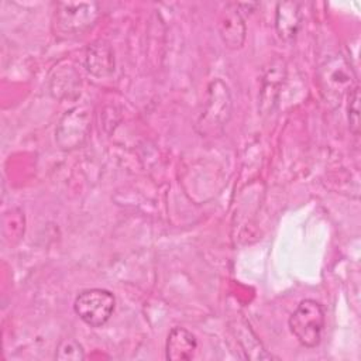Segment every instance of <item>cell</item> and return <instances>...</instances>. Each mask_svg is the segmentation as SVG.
Masks as SVG:
<instances>
[{
	"label": "cell",
	"instance_id": "30bf717a",
	"mask_svg": "<svg viewBox=\"0 0 361 361\" xmlns=\"http://www.w3.org/2000/svg\"><path fill=\"white\" fill-rule=\"evenodd\" d=\"M231 326H233L231 327L233 333L237 337V341L245 358L255 360V361L274 358V355L265 350V347L262 345V343L259 341V338L257 337V334L254 333V330L243 316H237V319L231 323Z\"/></svg>",
	"mask_w": 361,
	"mask_h": 361
},
{
	"label": "cell",
	"instance_id": "ba28073f",
	"mask_svg": "<svg viewBox=\"0 0 361 361\" xmlns=\"http://www.w3.org/2000/svg\"><path fill=\"white\" fill-rule=\"evenodd\" d=\"M219 34L228 49H240L244 45L247 27L238 3H227L219 17Z\"/></svg>",
	"mask_w": 361,
	"mask_h": 361
},
{
	"label": "cell",
	"instance_id": "7c38bea8",
	"mask_svg": "<svg viewBox=\"0 0 361 361\" xmlns=\"http://www.w3.org/2000/svg\"><path fill=\"white\" fill-rule=\"evenodd\" d=\"M300 28V4L298 1H281L275 10V30L281 39L292 41Z\"/></svg>",
	"mask_w": 361,
	"mask_h": 361
},
{
	"label": "cell",
	"instance_id": "9c48e42d",
	"mask_svg": "<svg viewBox=\"0 0 361 361\" xmlns=\"http://www.w3.org/2000/svg\"><path fill=\"white\" fill-rule=\"evenodd\" d=\"M85 66L86 71L96 78H107L113 75L116 61L110 44L103 39L90 44L86 49Z\"/></svg>",
	"mask_w": 361,
	"mask_h": 361
},
{
	"label": "cell",
	"instance_id": "5b68a950",
	"mask_svg": "<svg viewBox=\"0 0 361 361\" xmlns=\"http://www.w3.org/2000/svg\"><path fill=\"white\" fill-rule=\"evenodd\" d=\"M90 131V113L85 106L68 110L55 128V141L63 151L82 147Z\"/></svg>",
	"mask_w": 361,
	"mask_h": 361
},
{
	"label": "cell",
	"instance_id": "52a82bcc",
	"mask_svg": "<svg viewBox=\"0 0 361 361\" xmlns=\"http://www.w3.org/2000/svg\"><path fill=\"white\" fill-rule=\"evenodd\" d=\"M285 73V63L281 59L272 61L269 66L265 68L258 94V111H261V114H271L275 110Z\"/></svg>",
	"mask_w": 361,
	"mask_h": 361
},
{
	"label": "cell",
	"instance_id": "5bb4252c",
	"mask_svg": "<svg viewBox=\"0 0 361 361\" xmlns=\"http://www.w3.org/2000/svg\"><path fill=\"white\" fill-rule=\"evenodd\" d=\"M85 358V350L79 341L75 338H65L59 343L55 360L59 361H82Z\"/></svg>",
	"mask_w": 361,
	"mask_h": 361
},
{
	"label": "cell",
	"instance_id": "7a4b0ae2",
	"mask_svg": "<svg viewBox=\"0 0 361 361\" xmlns=\"http://www.w3.org/2000/svg\"><path fill=\"white\" fill-rule=\"evenodd\" d=\"M324 323V309L313 299L302 300L289 317L292 334L306 348H314L320 344Z\"/></svg>",
	"mask_w": 361,
	"mask_h": 361
},
{
	"label": "cell",
	"instance_id": "8992f818",
	"mask_svg": "<svg viewBox=\"0 0 361 361\" xmlns=\"http://www.w3.org/2000/svg\"><path fill=\"white\" fill-rule=\"evenodd\" d=\"M320 82L327 99L340 100L353 87L354 73L344 56H333L320 69Z\"/></svg>",
	"mask_w": 361,
	"mask_h": 361
},
{
	"label": "cell",
	"instance_id": "4fadbf2b",
	"mask_svg": "<svg viewBox=\"0 0 361 361\" xmlns=\"http://www.w3.org/2000/svg\"><path fill=\"white\" fill-rule=\"evenodd\" d=\"M79 83H80V76L73 68L59 66L58 69L54 71L51 76V93L56 99L75 97L78 94Z\"/></svg>",
	"mask_w": 361,
	"mask_h": 361
},
{
	"label": "cell",
	"instance_id": "277c9868",
	"mask_svg": "<svg viewBox=\"0 0 361 361\" xmlns=\"http://www.w3.org/2000/svg\"><path fill=\"white\" fill-rule=\"evenodd\" d=\"M114 295L100 288L82 290L73 302L75 313L83 323L90 327L104 326L110 320L114 312Z\"/></svg>",
	"mask_w": 361,
	"mask_h": 361
},
{
	"label": "cell",
	"instance_id": "8fae6325",
	"mask_svg": "<svg viewBox=\"0 0 361 361\" xmlns=\"http://www.w3.org/2000/svg\"><path fill=\"white\" fill-rule=\"evenodd\" d=\"M197 348L196 337L185 327H173L166 338L165 357L169 361L192 360Z\"/></svg>",
	"mask_w": 361,
	"mask_h": 361
},
{
	"label": "cell",
	"instance_id": "9a60e30c",
	"mask_svg": "<svg viewBox=\"0 0 361 361\" xmlns=\"http://www.w3.org/2000/svg\"><path fill=\"white\" fill-rule=\"evenodd\" d=\"M348 123H350V131L354 135H357L358 130H360V89H358V86H354V89L350 90Z\"/></svg>",
	"mask_w": 361,
	"mask_h": 361
},
{
	"label": "cell",
	"instance_id": "6da1fadb",
	"mask_svg": "<svg viewBox=\"0 0 361 361\" xmlns=\"http://www.w3.org/2000/svg\"><path fill=\"white\" fill-rule=\"evenodd\" d=\"M233 111V99L228 86L220 79H213L207 86V97L197 120L196 130L202 137H219L223 134Z\"/></svg>",
	"mask_w": 361,
	"mask_h": 361
},
{
	"label": "cell",
	"instance_id": "3957f363",
	"mask_svg": "<svg viewBox=\"0 0 361 361\" xmlns=\"http://www.w3.org/2000/svg\"><path fill=\"white\" fill-rule=\"evenodd\" d=\"M96 1H59L55 8V28L59 35L75 37L90 30L99 20Z\"/></svg>",
	"mask_w": 361,
	"mask_h": 361
}]
</instances>
